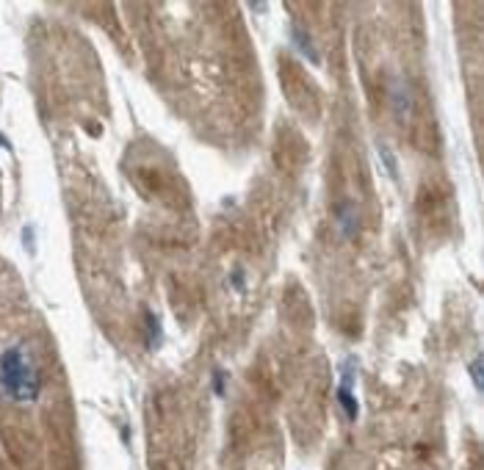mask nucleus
<instances>
[{"label":"nucleus","instance_id":"423d86ee","mask_svg":"<svg viewBox=\"0 0 484 470\" xmlns=\"http://www.w3.org/2000/svg\"><path fill=\"white\" fill-rule=\"evenodd\" d=\"M470 374H473V384L481 387V357H473V363H470Z\"/></svg>","mask_w":484,"mask_h":470},{"label":"nucleus","instance_id":"f257e3e1","mask_svg":"<svg viewBox=\"0 0 484 470\" xmlns=\"http://www.w3.org/2000/svg\"><path fill=\"white\" fill-rule=\"evenodd\" d=\"M44 393L42 357L31 341L14 338L0 349V398L14 407H34Z\"/></svg>","mask_w":484,"mask_h":470},{"label":"nucleus","instance_id":"39448f33","mask_svg":"<svg viewBox=\"0 0 484 470\" xmlns=\"http://www.w3.org/2000/svg\"><path fill=\"white\" fill-rule=\"evenodd\" d=\"M379 153H382V164L387 166V172H390V177H396V166H393V153L385 147V144H379Z\"/></svg>","mask_w":484,"mask_h":470},{"label":"nucleus","instance_id":"7ed1b4c3","mask_svg":"<svg viewBox=\"0 0 484 470\" xmlns=\"http://www.w3.org/2000/svg\"><path fill=\"white\" fill-rule=\"evenodd\" d=\"M291 39H294V44L299 47V53H302L305 58H310L313 64H318V53H316V47H313V39H310L299 25H291Z\"/></svg>","mask_w":484,"mask_h":470},{"label":"nucleus","instance_id":"f03ea898","mask_svg":"<svg viewBox=\"0 0 484 470\" xmlns=\"http://www.w3.org/2000/svg\"><path fill=\"white\" fill-rule=\"evenodd\" d=\"M390 103H393L396 116H407V114H409V108H412V94H409V89H407L401 81L393 83V89H390Z\"/></svg>","mask_w":484,"mask_h":470},{"label":"nucleus","instance_id":"20e7f679","mask_svg":"<svg viewBox=\"0 0 484 470\" xmlns=\"http://www.w3.org/2000/svg\"><path fill=\"white\" fill-rule=\"evenodd\" d=\"M337 398H340V404H343V410H346V418L355 421V418H357V398L352 395V387H340V390H337Z\"/></svg>","mask_w":484,"mask_h":470}]
</instances>
